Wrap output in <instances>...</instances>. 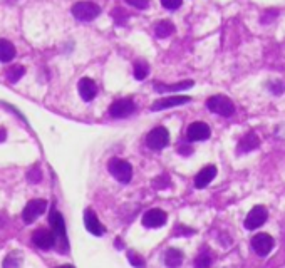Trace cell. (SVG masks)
<instances>
[{"instance_id":"obj_6","label":"cell","mask_w":285,"mask_h":268,"mask_svg":"<svg viewBox=\"0 0 285 268\" xmlns=\"http://www.w3.org/2000/svg\"><path fill=\"white\" fill-rule=\"evenodd\" d=\"M46 208H47V201L46 200H41V198H35V200L29 201L27 205H25L24 212H22L24 221L27 223V225L34 223L44 212H46Z\"/></svg>"},{"instance_id":"obj_14","label":"cell","mask_w":285,"mask_h":268,"mask_svg":"<svg viewBox=\"0 0 285 268\" xmlns=\"http://www.w3.org/2000/svg\"><path fill=\"white\" fill-rule=\"evenodd\" d=\"M84 225L87 228V232L92 233V235H96V237H101V235H104L103 223L99 221L96 213H94L91 208H87L86 212H84Z\"/></svg>"},{"instance_id":"obj_9","label":"cell","mask_w":285,"mask_h":268,"mask_svg":"<svg viewBox=\"0 0 285 268\" xmlns=\"http://www.w3.org/2000/svg\"><path fill=\"white\" fill-rule=\"evenodd\" d=\"M32 243L37 248H41V250H50V248L55 245L54 232H50V229H46V228L35 229L32 233Z\"/></svg>"},{"instance_id":"obj_24","label":"cell","mask_w":285,"mask_h":268,"mask_svg":"<svg viewBox=\"0 0 285 268\" xmlns=\"http://www.w3.org/2000/svg\"><path fill=\"white\" fill-rule=\"evenodd\" d=\"M212 263H213L212 252H201L198 257H196V260H195L196 266H210Z\"/></svg>"},{"instance_id":"obj_20","label":"cell","mask_w":285,"mask_h":268,"mask_svg":"<svg viewBox=\"0 0 285 268\" xmlns=\"http://www.w3.org/2000/svg\"><path fill=\"white\" fill-rule=\"evenodd\" d=\"M183 263V253L176 248H169L164 253V265L166 266H180Z\"/></svg>"},{"instance_id":"obj_33","label":"cell","mask_w":285,"mask_h":268,"mask_svg":"<svg viewBox=\"0 0 285 268\" xmlns=\"http://www.w3.org/2000/svg\"><path fill=\"white\" fill-rule=\"evenodd\" d=\"M180 152H181V155H192V148H189V146L188 144H180Z\"/></svg>"},{"instance_id":"obj_30","label":"cell","mask_w":285,"mask_h":268,"mask_svg":"<svg viewBox=\"0 0 285 268\" xmlns=\"http://www.w3.org/2000/svg\"><path fill=\"white\" fill-rule=\"evenodd\" d=\"M131 7H135L138 10H144V9H148V5H149V0H126Z\"/></svg>"},{"instance_id":"obj_4","label":"cell","mask_w":285,"mask_h":268,"mask_svg":"<svg viewBox=\"0 0 285 268\" xmlns=\"http://www.w3.org/2000/svg\"><path fill=\"white\" fill-rule=\"evenodd\" d=\"M71 12L78 21L91 22L101 14V9H99V5H96L94 2H78V4L72 5Z\"/></svg>"},{"instance_id":"obj_17","label":"cell","mask_w":285,"mask_h":268,"mask_svg":"<svg viewBox=\"0 0 285 268\" xmlns=\"http://www.w3.org/2000/svg\"><path fill=\"white\" fill-rule=\"evenodd\" d=\"M260 146V139L255 132H246L238 143V152H250Z\"/></svg>"},{"instance_id":"obj_31","label":"cell","mask_w":285,"mask_h":268,"mask_svg":"<svg viewBox=\"0 0 285 268\" xmlns=\"http://www.w3.org/2000/svg\"><path fill=\"white\" fill-rule=\"evenodd\" d=\"M269 89H270L272 94L280 95V94L285 91V84H282L280 81H277V82H272V84H269Z\"/></svg>"},{"instance_id":"obj_13","label":"cell","mask_w":285,"mask_h":268,"mask_svg":"<svg viewBox=\"0 0 285 268\" xmlns=\"http://www.w3.org/2000/svg\"><path fill=\"white\" fill-rule=\"evenodd\" d=\"M168 220V215L166 212H163V209H149V212L144 213L143 216V225L146 228H160L163 226L164 223Z\"/></svg>"},{"instance_id":"obj_22","label":"cell","mask_w":285,"mask_h":268,"mask_svg":"<svg viewBox=\"0 0 285 268\" xmlns=\"http://www.w3.org/2000/svg\"><path fill=\"white\" fill-rule=\"evenodd\" d=\"M149 72V66L148 62L144 61H136L135 62V79L136 81H144Z\"/></svg>"},{"instance_id":"obj_1","label":"cell","mask_w":285,"mask_h":268,"mask_svg":"<svg viewBox=\"0 0 285 268\" xmlns=\"http://www.w3.org/2000/svg\"><path fill=\"white\" fill-rule=\"evenodd\" d=\"M49 223H50V226H52V232L55 237V248L62 255H66L69 250V243H67V237H66V223H64V218H62V215L57 212L55 208L50 209Z\"/></svg>"},{"instance_id":"obj_7","label":"cell","mask_w":285,"mask_h":268,"mask_svg":"<svg viewBox=\"0 0 285 268\" xmlns=\"http://www.w3.org/2000/svg\"><path fill=\"white\" fill-rule=\"evenodd\" d=\"M269 218V212H267V208L262 206V205H257V206H253L250 209V213L246 215V218H245V228L246 229H257L258 226H262L265 221H267Z\"/></svg>"},{"instance_id":"obj_2","label":"cell","mask_w":285,"mask_h":268,"mask_svg":"<svg viewBox=\"0 0 285 268\" xmlns=\"http://www.w3.org/2000/svg\"><path fill=\"white\" fill-rule=\"evenodd\" d=\"M206 107L210 112L218 114V116L230 118L233 112H235V106L228 98L225 95H212L210 99L206 101Z\"/></svg>"},{"instance_id":"obj_3","label":"cell","mask_w":285,"mask_h":268,"mask_svg":"<svg viewBox=\"0 0 285 268\" xmlns=\"http://www.w3.org/2000/svg\"><path fill=\"white\" fill-rule=\"evenodd\" d=\"M107 169H109V173L116 178L119 183H129L131 178H132L131 164L128 161H124V159H119V158L109 159V163H107Z\"/></svg>"},{"instance_id":"obj_10","label":"cell","mask_w":285,"mask_h":268,"mask_svg":"<svg viewBox=\"0 0 285 268\" xmlns=\"http://www.w3.org/2000/svg\"><path fill=\"white\" fill-rule=\"evenodd\" d=\"M192 101V98H188V95H168V98H161L153 103L151 106V111H163V109H171V107H176V106H181V104H186Z\"/></svg>"},{"instance_id":"obj_29","label":"cell","mask_w":285,"mask_h":268,"mask_svg":"<svg viewBox=\"0 0 285 268\" xmlns=\"http://www.w3.org/2000/svg\"><path fill=\"white\" fill-rule=\"evenodd\" d=\"M128 260H129V263L135 265V266H144V260L139 257L138 253H135V252H129L128 253Z\"/></svg>"},{"instance_id":"obj_21","label":"cell","mask_w":285,"mask_h":268,"mask_svg":"<svg viewBox=\"0 0 285 268\" xmlns=\"http://www.w3.org/2000/svg\"><path fill=\"white\" fill-rule=\"evenodd\" d=\"M173 32H175V25L171 21H161V22H158L155 27V34H156V37H160V39L169 37Z\"/></svg>"},{"instance_id":"obj_23","label":"cell","mask_w":285,"mask_h":268,"mask_svg":"<svg viewBox=\"0 0 285 268\" xmlns=\"http://www.w3.org/2000/svg\"><path fill=\"white\" fill-rule=\"evenodd\" d=\"M25 74V67L24 66H12L7 71V79L10 82H17L18 79H22V75Z\"/></svg>"},{"instance_id":"obj_26","label":"cell","mask_w":285,"mask_h":268,"mask_svg":"<svg viewBox=\"0 0 285 268\" xmlns=\"http://www.w3.org/2000/svg\"><path fill=\"white\" fill-rule=\"evenodd\" d=\"M181 4H183V0H161V5H163L164 9H168V10L180 9Z\"/></svg>"},{"instance_id":"obj_12","label":"cell","mask_w":285,"mask_h":268,"mask_svg":"<svg viewBox=\"0 0 285 268\" xmlns=\"http://www.w3.org/2000/svg\"><path fill=\"white\" fill-rule=\"evenodd\" d=\"M210 136H212V129L205 123H193L188 126V131H186L188 141H205Z\"/></svg>"},{"instance_id":"obj_34","label":"cell","mask_w":285,"mask_h":268,"mask_svg":"<svg viewBox=\"0 0 285 268\" xmlns=\"http://www.w3.org/2000/svg\"><path fill=\"white\" fill-rule=\"evenodd\" d=\"M5 138H7V132H5L4 127H0V143L5 141Z\"/></svg>"},{"instance_id":"obj_11","label":"cell","mask_w":285,"mask_h":268,"mask_svg":"<svg viewBox=\"0 0 285 268\" xmlns=\"http://www.w3.org/2000/svg\"><path fill=\"white\" fill-rule=\"evenodd\" d=\"M135 111H136V106H135V103H132L131 99H119V101H116V103L111 106L109 114L112 118L121 119V118L131 116Z\"/></svg>"},{"instance_id":"obj_8","label":"cell","mask_w":285,"mask_h":268,"mask_svg":"<svg viewBox=\"0 0 285 268\" xmlns=\"http://www.w3.org/2000/svg\"><path fill=\"white\" fill-rule=\"evenodd\" d=\"M252 248L258 257H267L274 248V238L269 233H258L252 238Z\"/></svg>"},{"instance_id":"obj_16","label":"cell","mask_w":285,"mask_h":268,"mask_svg":"<svg viewBox=\"0 0 285 268\" xmlns=\"http://www.w3.org/2000/svg\"><path fill=\"white\" fill-rule=\"evenodd\" d=\"M215 176H217V166H213V164L205 166V168L201 169L198 175H196V178H195V186L198 188V189L206 188L208 184H210L215 180Z\"/></svg>"},{"instance_id":"obj_27","label":"cell","mask_w":285,"mask_h":268,"mask_svg":"<svg viewBox=\"0 0 285 268\" xmlns=\"http://www.w3.org/2000/svg\"><path fill=\"white\" fill-rule=\"evenodd\" d=\"M41 178H42V173L39 171V168H32V169L27 171V180L30 183H39Z\"/></svg>"},{"instance_id":"obj_25","label":"cell","mask_w":285,"mask_h":268,"mask_svg":"<svg viewBox=\"0 0 285 268\" xmlns=\"http://www.w3.org/2000/svg\"><path fill=\"white\" fill-rule=\"evenodd\" d=\"M22 263V257L18 252H12L7 258L4 260V266H18Z\"/></svg>"},{"instance_id":"obj_18","label":"cell","mask_w":285,"mask_h":268,"mask_svg":"<svg viewBox=\"0 0 285 268\" xmlns=\"http://www.w3.org/2000/svg\"><path fill=\"white\" fill-rule=\"evenodd\" d=\"M193 86V81H183L178 84H155V91L156 92H178V91H186Z\"/></svg>"},{"instance_id":"obj_32","label":"cell","mask_w":285,"mask_h":268,"mask_svg":"<svg viewBox=\"0 0 285 268\" xmlns=\"http://www.w3.org/2000/svg\"><path fill=\"white\" fill-rule=\"evenodd\" d=\"M274 17H277V12H275V10H269V12H267V15L260 18V22H262V24H269Z\"/></svg>"},{"instance_id":"obj_28","label":"cell","mask_w":285,"mask_h":268,"mask_svg":"<svg viewBox=\"0 0 285 268\" xmlns=\"http://www.w3.org/2000/svg\"><path fill=\"white\" fill-rule=\"evenodd\" d=\"M153 184H155V188H156V189L168 188V184H169V178H168V175H161V176H158Z\"/></svg>"},{"instance_id":"obj_19","label":"cell","mask_w":285,"mask_h":268,"mask_svg":"<svg viewBox=\"0 0 285 268\" xmlns=\"http://www.w3.org/2000/svg\"><path fill=\"white\" fill-rule=\"evenodd\" d=\"M15 57L14 44L7 39H0V62H10Z\"/></svg>"},{"instance_id":"obj_15","label":"cell","mask_w":285,"mask_h":268,"mask_svg":"<svg viewBox=\"0 0 285 268\" xmlns=\"http://www.w3.org/2000/svg\"><path fill=\"white\" fill-rule=\"evenodd\" d=\"M78 89H79V95L82 98V101H86V103H91L98 94L96 82H94L92 79H89V78L81 79L79 84H78Z\"/></svg>"},{"instance_id":"obj_5","label":"cell","mask_w":285,"mask_h":268,"mask_svg":"<svg viewBox=\"0 0 285 268\" xmlns=\"http://www.w3.org/2000/svg\"><path fill=\"white\" fill-rule=\"evenodd\" d=\"M169 143V132L166 127H155L148 136H146V144L149 149L153 151H161L163 148H166Z\"/></svg>"}]
</instances>
